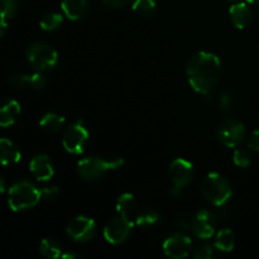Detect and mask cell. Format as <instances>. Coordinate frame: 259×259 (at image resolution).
Instances as JSON below:
<instances>
[{"mask_svg":"<svg viewBox=\"0 0 259 259\" xmlns=\"http://www.w3.org/2000/svg\"><path fill=\"white\" fill-rule=\"evenodd\" d=\"M222 62L215 53L200 51L186 65V76L190 86L199 94L211 93L222 77Z\"/></svg>","mask_w":259,"mask_h":259,"instance_id":"6da1fadb","label":"cell"},{"mask_svg":"<svg viewBox=\"0 0 259 259\" xmlns=\"http://www.w3.org/2000/svg\"><path fill=\"white\" fill-rule=\"evenodd\" d=\"M42 200L40 190L37 189L32 182L22 181L12 185L8 191V205L14 212H22L37 206Z\"/></svg>","mask_w":259,"mask_h":259,"instance_id":"7a4b0ae2","label":"cell"},{"mask_svg":"<svg viewBox=\"0 0 259 259\" xmlns=\"http://www.w3.org/2000/svg\"><path fill=\"white\" fill-rule=\"evenodd\" d=\"M124 166L123 158L104 159L100 157L90 156L81 159L77 163V172L85 181L96 182L106 176L109 172L116 171Z\"/></svg>","mask_w":259,"mask_h":259,"instance_id":"3957f363","label":"cell"},{"mask_svg":"<svg viewBox=\"0 0 259 259\" xmlns=\"http://www.w3.org/2000/svg\"><path fill=\"white\" fill-rule=\"evenodd\" d=\"M201 194L209 204L223 207L233 196V190L229 181L223 175L212 172L201 182Z\"/></svg>","mask_w":259,"mask_h":259,"instance_id":"277c9868","label":"cell"},{"mask_svg":"<svg viewBox=\"0 0 259 259\" xmlns=\"http://www.w3.org/2000/svg\"><path fill=\"white\" fill-rule=\"evenodd\" d=\"M27 60L38 72L51 71L58 65V53L51 45L45 42H34L28 47Z\"/></svg>","mask_w":259,"mask_h":259,"instance_id":"5b68a950","label":"cell"},{"mask_svg":"<svg viewBox=\"0 0 259 259\" xmlns=\"http://www.w3.org/2000/svg\"><path fill=\"white\" fill-rule=\"evenodd\" d=\"M218 141L228 148H235L247 137V128L237 119H227L219 125L217 131Z\"/></svg>","mask_w":259,"mask_h":259,"instance_id":"8992f818","label":"cell"},{"mask_svg":"<svg viewBox=\"0 0 259 259\" xmlns=\"http://www.w3.org/2000/svg\"><path fill=\"white\" fill-rule=\"evenodd\" d=\"M89 141V132L82 121H76L68 126L62 136V144L66 152L71 154H81L85 151Z\"/></svg>","mask_w":259,"mask_h":259,"instance_id":"52a82bcc","label":"cell"},{"mask_svg":"<svg viewBox=\"0 0 259 259\" xmlns=\"http://www.w3.org/2000/svg\"><path fill=\"white\" fill-rule=\"evenodd\" d=\"M133 227L134 223L132 222V219L123 217V215H118L105 225L104 238L106 239V242L113 245L121 244V243L126 242V239L131 237Z\"/></svg>","mask_w":259,"mask_h":259,"instance_id":"ba28073f","label":"cell"},{"mask_svg":"<svg viewBox=\"0 0 259 259\" xmlns=\"http://www.w3.org/2000/svg\"><path fill=\"white\" fill-rule=\"evenodd\" d=\"M67 235L77 243H86L94 238L96 233V224L94 219L89 217H76L68 223L66 228Z\"/></svg>","mask_w":259,"mask_h":259,"instance_id":"9c48e42d","label":"cell"},{"mask_svg":"<svg viewBox=\"0 0 259 259\" xmlns=\"http://www.w3.org/2000/svg\"><path fill=\"white\" fill-rule=\"evenodd\" d=\"M168 176L172 182V186L185 187L189 186L195 177L194 166L190 161L185 158H176L172 161L168 168Z\"/></svg>","mask_w":259,"mask_h":259,"instance_id":"30bf717a","label":"cell"},{"mask_svg":"<svg viewBox=\"0 0 259 259\" xmlns=\"http://www.w3.org/2000/svg\"><path fill=\"white\" fill-rule=\"evenodd\" d=\"M218 215L209 210H200L191 219L190 230L200 239H210L215 234Z\"/></svg>","mask_w":259,"mask_h":259,"instance_id":"8fae6325","label":"cell"},{"mask_svg":"<svg viewBox=\"0 0 259 259\" xmlns=\"http://www.w3.org/2000/svg\"><path fill=\"white\" fill-rule=\"evenodd\" d=\"M192 242L185 233H175L163 242L162 249L164 254L172 259H184L191 252Z\"/></svg>","mask_w":259,"mask_h":259,"instance_id":"7c38bea8","label":"cell"},{"mask_svg":"<svg viewBox=\"0 0 259 259\" xmlns=\"http://www.w3.org/2000/svg\"><path fill=\"white\" fill-rule=\"evenodd\" d=\"M9 83L18 90H42L46 86V78L40 72L19 73L9 77Z\"/></svg>","mask_w":259,"mask_h":259,"instance_id":"4fadbf2b","label":"cell"},{"mask_svg":"<svg viewBox=\"0 0 259 259\" xmlns=\"http://www.w3.org/2000/svg\"><path fill=\"white\" fill-rule=\"evenodd\" d=\"M29 169L38 181H50L55 175V168L50 157L46 154H37L29 163Z\"/></svg>","mask_w":259,"mask_h":259,"instance_id":"5bb4252c","label":"cell"},{"mask_svg":"<svg viewBox=\"0 0 259 259\" xmlns=\"http://www.w3.org/2000/svg\"><path fill=\"white\" fill-rule=\"evenodd\" d=\"M20 115V104L13 99H0V128H9Z\"/></svg>","mask_w":259,"mask_h":259,"instance_id":"9a60e30c","label":"cell"},{"mask_svg":"<svg viewBox=\"0 0 259 259\" xmlns=\"http://www.w3.org/2000/svg\"><path fill=\"white\" fill-rule=\"evenodd\" d=\"M230 20L238 29H245L253 22V12L245 3H235L229 9Z\"/></svg>","mask_w":259,"mask_h":259,"instance_id":"2e32d148","label":"cell"},{"mask_svg":"<svg viewBox=\"0 0 259 259\" xmlns=\"http://www.w3.org/2000/svg\"><path fill=\"white\" fill-rule=\"evenodd\" d=\"M22 158L19 148L8 138H0V166L17 164Z\"/></svg>","mask_w":259,"mask_h":259,"instance_id":"e0dca14e","label":"cell"},{"mask_svg":"<svg viewBox=\"0 0 259 259\" xmlns=\"http://www.w3.org/2000/svg\"><path fill=\"white\" fill-rule=\"evenodd\" d=\"M61 8L70 20H80L88 14L89 12V0H62Z\"/></svg>","mask_w":259,"mask_h":259,"instance_id":"ac0fdd59","label":"cell"},{"mask_svg":"<svg viewBox=\"0 0 259 259\" xmlns=\"http://www.w3.org/2000/svg\"><path fill=\"white\" fill-rule=\"evenodd\" d=\"M66 119L63 115H60L57 113H47L43 115V118L40 119L39 125L46 133L55 134L58 133L60 131H62L65 128Z\"/></svg>","mask_w":259,"mask_h":259,"instance_id":"d6986e66","label":"cell"},{"mask_svg":"<svg viewBox=\"0 0 259 259\" xmlns=\"http://www.w3.org/2000/svg\"><path fill=\"white\" fill-rule=\"evenodd\" d=\"M215 249L220 250L223 253H229L234 249L235 247V235L232 232V229H225L219 230L215 235V242H214Z\"/></svg>","mask_w":259,"mask_h":259,"instance_id":"ffe728a7","label":"cell"},{"mask_svg":"<svg viewBox=\"0 0 259 259\" xmlns=\"http://www.w3.org/2000/svg\"><path fill=\"white\" fill-rule=\"evenodd\" d=\"M116 211L119 215H123L131 219L137 212V201L131 192H124L116 200Z\"/></svg>","mask_w":259,"mask_h":259,"instance_id":"44dd1931","label":"cell"},{"mask_svg":"<svg viewBox=\"0 0 259 259\" xmlns=\"http://www.w3.org/2000/svg\"><path fill=\"white\" fill-rule=\"evenodd\" d=\"M158 220L159 215L156 210L152 209V207H143V209H141L139 211L136 212L134 224L143 228V229H148V228L153 227Z\"/></svg>","mask_w":259,"mask_h":259,"instance_id":"7402d4cb","label":"cell"},{"mask_svg":"<svg viewBox=\"0 0 259 259\" xmlns=\"http://www.w3.org/2000/svg\"><path fill=\"white\" fill-rule=\"evenodd\" d=\"M39 253L45 258L56 259L62 255V248L57 240L43 239L39 244Z\"/></svg>","mask_w":259,"mask_h":259,"instance_id":"603a6c76","label":"cell"},{"mask_svg":"<svg viewBox=\"0 0 259 259\" xmlns=\"http://www.w3.org/2000/svg\"><path fill=\"white\" fill-rule=\"evenodd\" d=\"M63 23V17L62 14L56 12H48L40 19V28H42L45 32H53V30H57L58 28L62 25Z\"/></svg>","mask_w":259,"mask_h":259,"instance_id":"cb8c5ba5","label":"cell"},{"mask_svg":"<svg viewBox=\"0 0 259 259\" xmlns=\"http://www.w3.org/2000/svg\"><path fill=\"white\" fill-rule=\"evenodd\" d=\"M132 8L139 17L149 18L156 12L157 4L154 0H134Z\"/></svg>","mask_w":259,"mask_h":259,"instance_id":"d4e9b609","label":"cell"},{"mask_svg":"<svg viewBox=\"0 0 259 259\" xmlns=\"http://www.w3.org/2000/svg\"><path fill=\"white\" fill-rule=\"evenodd\" d=\"M19 0H0V18L12 19L18 12Z\"/></svg>","mask_w":259,"mask_h":259,"instance_id":"484cf974","label":"cell"},{"mask_svg":"<svg viewBox=\"0 0 259 259\" xmlns=\"http://www.w3.org/2000/svg\"><path fill=\"white\" fill-rule=\"evenodd\" d=\"M235 105V99L230 91H223L217 99V108L223 113H229Z\"/></svg>","mask_w":259,"mask_h":259,"instance_id":"4316f807","label":"cell"},{"mask_svg":"<svg viewBox=\"0 0 259 259\" xmlns=\"http://www.w3.org/2000/svg\"><path fill=\"white\" fill-rule=\"evenodd\" d=\"M233 162L235 166L240 167V168H247L252 162V156H250L248 149L238 148L235 149L234 154H233Z\"/></svg>","mask_w":259,"mask_h":259,"instance_id":"83f0119b","label":"cell"},{"mask_svg":"<svg viewBox=\"0 0 259 259\" xmlns=\"http://www.w3.org/2000/svg\"><path fill=\"white\" fill-rule=\"evenodd\" d=\"M214 250L215 247L204 243L194 250V257L196 259H210L214 257Z\"/></svg>","mask_w":259,"mask_h":259,"instance_id":"f1b7e54d","label":"cell"},{"mask_svg":"<svg viewBox=\"0 0 259 259\" xmlns=\"http://www.w3.org/2000/svg\"><path fill=\"white\" fill-rule=\"evenodd\" d=\"M40 196H42V200H46V201H55L60 196V190L56 186L45 187L40 190Z\"/></svg>","mask_w":259,"mask_h":259,"instance_id":"f546056e","label":"cell"},{"mask_svg":"<svg viewBox=\"0 0 259 259\" xmlns=\"http://www.w3.org/2000/svg\"><path fill=\"white\" fill-rule=\"evenodd\" d=\"M248 148L250 151L259 152V129L253 132L249 138H248Z\"/></svg>","mask_w":259,"mask_h":259,"instance_id":"4dcf8cb0","label":"cell"},{"mask_svg":"<svg viewBox=\"0 0 259 259\" xmlns=\"http://www.w3.org/2000/svg\"><path fill=\"white\" fill-rule=\"evenodd\" d=\"M131 0H103V3L113 9H120V8L126 7Z\"/></svg>","mask_w":259,"mask_h":259,"instance_id":"1f68e13d","label":"cell"},{"mask_svg":"<svg viewBox=\"0 0 259 259\" xmlns=\"http://www.w3.org/2000/svg\"><path fill=\"white\" fill-rule=\"evenodd\" d=\"M184 190L185 189H181V187L172 186V189L169 190V194H171V196L175 197V199H180V197L184 195Z\"/></svg>","mask_w":259,"mask_h":259,"instance_id":"d6a6232c","label":"cell"},{"mask_svg":"<svg viewBox=\"0 0 259 259\" xmlns=\"http://www.w3.org/2000/svg\"><path fill=\"white\" fill-rule=\"evenodd\" d=\"M8 30V22L7 19H2L0 18V38L4 37V34Z\"/></svg>","mask_w":259,"mask_h":259,"instance_id":"836d02e7","label":"cell"},{"mask_svg":"<svg viewBox=\"0 0 259 259\" xmlns=\"http://www.w3.org/2000/svg\"><path fill=\"white\" fill-rule=\"evenodd\" d=\"M61 257L65 258V259H76V258H80L81 255L78 254V253L70 252V253H65V254H62V255H61Z\"/></svg>","mask_w":259,"mask_h":259,"instance_id":"e575fe53","label":"cell"},{"mask_svg":"<svg viewBox=\"0 0 259 259\" xmlns=\"http://www.w3.org/2000/svg\"><path fill=\"white\" fill-rule=\"evenodd\" d=\"M5 192V181L2 176H0V195Z\"/></svg>","mask_w":259,"mask_h":259,"instance_id":"d590c367","label":"cell"},{"mask_svg":"<svg viewBox=\"0 0 259 259\" xmlns=\"http://www.w3.org/2000/svg\"><path fill=\"white\" fill-rule=\"evenodd\" d=\"M248 3H250V4H255V5H259V0H247Z\"/></svg>","mask_w":259,"mask_h":259,"instance_id":"8d00e7d4","label":"cell"},{"mask_svg":"<svg viewBox=\"0 0 259 259\" xmlns=\"http://www.w3.org/2000/svg\"><path fill=\"white\" fill-rule=\"evenodd\" d=\"M228 2H239V0H228Z\"/></svg>","mask_w":259,"mask_h":259,"instance_id":"74e56055","label":"cell"}]
</instances>
